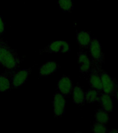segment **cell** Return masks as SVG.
<instances>
[{
	"label": "cell",
	"instance_id": "1",
	"mask_svg": "<svg viewBox=\"0 0 118 133\" xmlns=\"http://www.w3.org/2000/svg\"><path fill=\"white\" fill-rule=\"evenodd\" d=\"M20 62L17 52L0 37V66L7 70H14L18 68Z\"/></svg>",
	"mask_w": 118,
	"mask_h": 133
},
{
	"label": "cell",
	"instance_id": "2",
	"mask_svg": "<svg viewBox=\"0 0 118 133\" xmlns=\"http://www.w3.org/2000/svg\"><path fill=\"white\" fill-rule=\"evenodd\" d=\"M32 72L31 68L23 69L21 70H11L8 73L10 82L13 87H19L22 86L28 78L30 74Z\"/></svg>",
	"mask_w": 118,
	"mask_h": 133
},
{
	"label": "cell",
	"instance_id": "3",
	"mask_svg": "<svg viewBox=\"0 0 118 133\" xmlns=\"http://www.w3.org/2000/svg\"><path fill=\"white\" fill-rule=\"evenodd\" d=\"M101 78V91L109 96L115 95V93L118 89V83L115 79L113 78L107 73L100 69Z\"/></svg>",
	"mask_w": 118,
	"mask_h": 133
},
{
	"label": "cell",
	"instance_id": "4",
	"mask_svg": "<svg viewBox=\"0 0 118 133\" xmlns=\"http://www.w3.org/2000/svg\"><path fill=\"white\" fill-rule=\"evenodd\" d=\"M89 49L93 66L104 62V56L103 53L101 52V44L98 39L96 38L91 39V43L89 44Z\"/></svg>",
	"mask_w": 118,
	"mask_h": 133
},
{
	"label": "cell",
	"instance_id": "5",
	"mask_svg": "<svg viewBox=\"0 0 118 133\" xmlns=\"http://www.w3.org/2000/svg\"><path fill=\"white\" fill-rule=\"evenodd\" d=\"M70 51V45L68 42L63 40L53 42L46 46L43 49L40 51V53L45 52L48 54L57 53H66Z\"/></svg>",
	"mask_w": 118,
	"mask_h": 133
},
{
	"label": "cell",
	"instance_id": "6",
	"mask_svg": "<svg viewBox=\"0 0 118 133\" xmlns=\"http://www.w3.org/2000/svg\"><path fill=\"white\" fill-rule=\"evenodd\" d=\"M53 107L55 116L57 117L62 116L65 113L66 100L65 97L60 92L56 93L53 101Z\"/></svg>",
	"mask_w": 118,
	"mask_h": 133
},
{
	"label": "cell",
	"instance_id": "7",
	"mask_svg": "<svg viewBox=\"0 0 118 133\" xmlns=\"http://www.w3.org/2000/svg\"><path fill=\"white\" fill-rule=\"evenodd\" d=\"M100 69L101 67L97 65H95L93 66V69L91 72V78H90V81H89L91 89H95L99 92H101V89H102Z\"/></svg>",
	"mask_w": 118,
	"mask_h": 133
},
{
	"label": "cell",
	"instance_id": "8",
	"mask_svg": "<svg viewBox=\"0 0 118 133\" xmlns=\"http://www.w3.org/2000/svg\"><path fill=\"white\" fill-rule=\"evenodd\" d=\"M57 89L64 97H69L72 91V83L71 79L68 76H63L59 80Z\"/></svg>",
	"mask_w": 118,
	"mask_h": 133
},
{
	"label": "cell",
	"instance_id": "9",
	"mask_svg": "<svg viewBox=\"0 0 118 133\" xmlns=\"http://www.w3.org/2000/svg\"><path fill=\"white\" fill-rule=\"evenodd\" d=\"M59 68L58 64L55 61H47L39 67V75L41 76H46L53 74Z\"/></svg>",
	"mask_w": 118,
	"mask_h": 133
},
{
	"label": "cell",
	"instance_id": "10",
	"mask_svg": "<svg viewBox=\"0 0 118 133\" xmlns=\"http://www.w3.org/2000/svg\"><path fill=\"white\" fill-rule=\"evenodd\" d=\"M76 38L77 44L81 47H89L91 43V37L90 33L86 31H78L77 32Z\"/></svg>",
	"mask_w": 118,
	"mask_h": 133
},
{
	"label": "cell",
	"instance_id": "11",
	"mask_svg": "<svg viewBox=\"0 0 118 133\" xmlns=\"http://www.w3.org/2000/svg\"><path fill=\"white\" fill-rule=\"evenodd\" d=\"M79 63V70L82 73H87L91 68V60L88 56L83 52L77 53Z\"/></svg>",
	"mask_w": 118,
	"mask_h": 133
},
{
	"label": "cell",
	"instance_id": "12",
	"mask_svg": "<svg viewBox=\"0 0 118 133\" xmlns=\"http://www.w3.org/2000/svg\"><path fill=\"white\" fill-rule=\"evenodd\" d=\"M99 102L102 106V108L106 111L107 112H110L113 111V104L112 102L111 98H110V96L105 93H101L100 92V97H99Z\"/></svg>",
	"mask_w": 118,
	"mask_h": 133
},
{
	"label": "cell",
	"instance_id": "13",
	"mask_svg": "<svg viewBox=\"0 0 118 133\" xmlns=\"http://www.w3.org/2000/svg\"><path fill=\"white\" fill-rule=\"evenodd\" d=\"M12 87L8 73L4 72L0 74V92L8 91Z\"/></svg>",
	"mask_w": 118,
	"mask_h": 133
},
{
	"label": "cell",
	"instance_id": "14",
	"mask_svg": "<svg viewBox=\"0 0 118 133\" xmlns=\"http://www.w3.org/2000/svg\"><path fill=\"white\" fill-rule=\"evenodd\" d=\"M72 98L73 102L76 104L84 103L85 93L83 91L82 89L79 86H75L72 89Z\"/></svg>",
	"mask_w": 118,
	"mask_h": 133
},
{
	"label": "cell",
	"instance_id": "15",
	"mask_svg": "<svg viewBox=\"0 0 118 133\" xmlns=\"http://www.w3.org/2000/svg\"><path fill=\"white\" fill-rule=\"evenodd\" d=\"M95 120L96 121L103 124L107 123L108 121L110 120L108 112H107L104 109L101 108L97 110L95 113Z\"/></svg>",
	"mask_w": 118,
	"mask_h": 133
},
{
	"label": "cell",
	"instance_id": "16",
	"mask_svg": "<svg viewBox=\"0 0 118 133\" xmlns=\"http://www.w3.org/2000/svg\"><path fill=\"white\" fill-rule=\"evenodd\" d=\"M99 97H100V92L95 89H89L85 93V99L89 103L99 101Z\"/></svg>",
	"mask_w": 118,
	"mask_h": 133
},
{
	"label": "cell",
	"instance_id": "17",
	"mask_svg": "<svg viewBox=\"0 0 118 133\" xmlns=\"http://www.w3.org/2000/svg\"><path fill=\"white\" fill-rule=\"evenodd\" d=\"M57 3L63 12H70L73 8L72 0H58Z\"/></svg>",
	"mask_w": 118,
	"mask_h": 133
},
{
	"label": "cell",
	"instance_id": "18",
	"mask_svg": "<svg viewBox=\"0 0 118 133\" xmlns=\"http://www.w3.org/2000/svg\"><path fill=\"white\" fill-rule=\"evenodd\" d=\"M92 130H93V132L97 133H105L108 132V130L104 125V124L97 122V121L94 123Z\"/></svg>",
	"mask_w": 118,
	"mask_h": 133
},
{
	"label": "cell",
	"instance_id": "19",
	"mask_svg": "<svg viewBox=\"0 0 118 133\" xmlns=\"http://www.w3.org/2000/svg\"><path fill=\"white\" fill-rule=\"evenodd\" d=\"M4 31H5V24L2 17L0 15V35L4 33Z\"/></svg>",
	"mask_w": 118,
	"mask_h": 133
},
{
	"label": "cell",
	"instance_id": "20",
	"mask_svg": "<svg viewBox=\"0 0 118 133\" xmlns=\"http://www.w3.org/2000/svg\"><path fill=\"white\" fill-rule=\"evenodd\" d=\"M115 95L116 98H117V101H118V89L116 91L115 93Z\"/></svg>",
	"mask_w": 118,
	"mask_h": 133
},
{
	"label": "cell",
	"instance_id": "21",
	"mask_svg": "<svg viewBox=\"0 0 118 133\" xmlns=\"http://www.w3.org/2000/svg\"><path fill=\"white\" fill-rule=\"evenodd\" d=\"M110 132H118V130H112L110 131Z\"/></svg>",
	"mask_w": 118,
	"mask_h": 133
}]
</instances>
